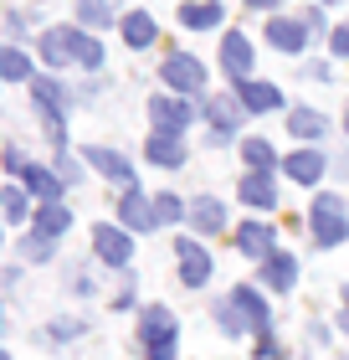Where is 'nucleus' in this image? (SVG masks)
<instances>
[{"mask_svg": "<svg viewBox=\"0 0 349 360\" xmlns=\"http://www.w3.org/2000/svg\"><path fill=\"white\" fill-rule=\"evenodd\" d=\"M175 335H180L175 314H170L164 304H149L144 319H139V340H144L149 360H175Z\"/></svg>", "mask_w": 349, "mask_h": 360, "instance_id": "1", "label": "nucleus"}, {"mask_svg": "<svg viewBox=\"0 0 349 360\" xmlns=\"http://www.w3.org/2000/svg\"><path fill=\"white\" fill-rule=\"evenodd\" d=\"M308 226H313V242H319V248H339V242L349 237V211H344V201H339V195H319L313 211H308Z\"/></svg>", "mask_w": 349, "mask_h": 360, "instance_id": "2", "label": "nucleus"}, {"mask_svg": "<svg viewBox=\"0 0 349 360\" xmlns=\"http://www.w3.org/2000/svg\"><path fill=\"white\" fill-rule=\"evenodd\" d=\"M62 103H67V93H62V88L52 83V77H41V83H37V113H41V124H46V139H52L57 150L67 144V124H62Z\"/></svg>", "mask_w": 349, "mask_h": 360, "instance_id": "3", "label": "nucleus"}, {"mask_svg": "<svg viewBox=\"0 0 349 360\" xmlns=\"http://www.w3.org/2000/svg\"><path fill=\"white\" fill-rule=\"evenodd\" d=\"M149 119H154V129H159V134L180 139V129H185V124L195 119V108H190V103H180V98H164V93H154V98H149Z\"/></svg>", "mask_w": 349, "mask_h": 360, "instance_id": "4", "label": "nucleus"}, {"mask_svg": "<svg viewBox=\"0 0 349 360\" xmlns=\"http://www.w3.org/2000/svg\"><path fill=\"white\" fill-rule=\"evenodd\" d=\"M175 252H180V283H185V288H206V278H211V252H206L195 237H180Z\"/></svg>", "mask_w": 349, "mask_h": 360, "instance_id": "5", "label": "nucleus"}, {"mask_svg": "<svg viewBox=\"0 0 349 360\" xmlns=\"http://www.w3.org/2000/svg\"><path fill=\"white\" fill-rule=\"evenodd\" d=\"M77 57H82V31L52 26L41 37V62H46V68H62V62H77Z\"/></svg>", "mask_w": 349, "mask_h": 360, "instance_id": "6", "label": "nucleus"}, {"mask_svg": "<svg viewBox=\"0 0 349 360\" xmlns=\"http://www.w3.org/2000/svg\"><path fill=\"white\" fill-rule=\"evenodd\" d=\"M164 83H170L175 93H201L206 88V68H201V62H195L190 52H175L170 62H164Z\"/></svg>", "mask_w": 349, "mask_h": 360, "instance_id": "7", "label": "nucleus"}, {"mask_svg": "<svg viewBox=\"0 0 349 360\" xmlns=\"http://www.w3.org/2000/svg\"><path fill=\"white\" fill-rule=\"evenodd\" d=\"M93 248H98V257L113 263V268H129V257H134L129 226H93Z\"/></svg>", "mask_w": 349, "mask_h": 360, "instance_id": "8", "label": "nucleus"}, {"mask_svg": "<svg viewBox=\"0 0 349 360\" xmlns=\"http://www.w3.org/2000/svg\"><path fill=\"white\" fill-rule=\"evenodd\" d=\"M119 217L129 232H154L159 226V211H154V195H139L134 186L124 191V201H119Z\"/></svg>", "mask_w": 349, "mask_h": 360, "instance_id": "9", "label": "nucleus"}, {"mask_svg": "<svg viewBox=\"0 0 349 360\" xmlns=\"http://www.w3.org/2000/svg\"><path fill=\"white\" fill-rule=\"evenodd\" d=\"M308 21H293V15H272L268 21V41L277 46V52H303L308 46Z\"/></svg>", "mask_w": 349, "mask_h": 360, "instance_id": "10", "label": "nucleus"}, {"mask_svg": "<svg viewBox=\"0 0 349 360\" xmlns=\"http://www.w3.org/2000/svg\"><path fill=\"white\" fill-rule=\"evenodd\" d=\"M231 304L242 309V319H246V330H257V340H272V319H268V304L257 299V288H237L231 293Z\"/></svg>", "mask_w": 349, "mask_h": 360, "instance_id": "11", "label": "nucleus"}, {"mask_svg": "<svg viewBox=\"0 0 349 360\" xmlns=\"http://www.w3.org/2000/svg\"><path fill=\"white\" fill-rule=\"evenodd\" d=\"M82 160H93V170H98V175H108V180H119L124 191L134 186V165H129L119 150H103V144H93V150H82Z\"/></svg>", "mask_w": 349, "mask_h": 360, "instance_id": "12", "label": "nucleus"}, {"mask_svg": "<svg viewBox=\"0 0 349 360\" xmlns=\"http://www.w3.org/2000/svg\"><path fill=\"white\" fill-rule=\"evenodd\" d=\"M242 201H246V206H257V211H272V206H277V180H272L268 170L242 175Z\"/></svg>", "mask_w": 349, "mask_h": 360, "instance_id": "13", "label": "nucleus"}, {"mask_svg": "<svg viewBox=\"0 0 349 360\" xmlns=\"http://www.w3.org/2000/svg\"><path fill=\"white\" fill-rule=\"evenodd\" d=\"M237 103H242V98H206V119L216 124V129H211V144L231 139V129H237V119H242Z\"/></svg>", "mask_w": 349, "mask_h": 360, "instance_id": "14", "label": "nucleus"}, {"mask_svg": "<svg viewBox=\"0 0 349 360\" xmlns=\"http://www.w3.org/2000/svg\"><path fill=\"white\" fill-rule=\"evenodd\" d=\"M272 242H277V237H272V226H262V221H246L242 232H237V248H242L246 257H257V263H268V257L277 252Z\"/></svg>", "mask_w": 349, "mask_h": 360, "instance_id": "15", "label": "nucleus"}, {"mask_svg": "<svg viewBox=\"0 0 349 360\" xmlns=\"http://www.w3.org/2000/svg\"><path fill=\"white\" fill-rule=\"evenodd\" d=\"M26 191L31 195H41V206H52V201H62V186H67V180H62L57 170H46V165H26Z\"/></svg>", "mask_w": 349, "mask_h": 360, "instance_id": "16", "label": "nucleus"}, {"mask_svg": "<svg viewBox=\"0 0 349 360\" xmlns=\"http://www.w3.org/2000/svg\"><path fill=\"white\" fill-rule=\"evenodd\" d=\"M237 98H242L252 113H272V108H282V93H277L272 83H252V77H242V83H237Z\"/></svg>", "mask_w": 349, "mask_h": 360, "instance_id": "17", "label": "nucleus"}, {"mask_svg": "<svg viewBox=\"0 0 349 360\" xmlns=\"http://www.w3.org/2000/svg\"><path fill=\"white\" fill-rule=\"evenodd\" d=\"M221 68L242 83V77L252 72V41H246V37H226L221 41Z\"/></svg>", "mask_w": 349, "mask_h": 360, "instance_id": "18", "label": "nucleus"}, {"mask_svg": "<svg viewBox=\"0 0 349 360\" xmlns=\"http://www.w3.org/2000/svg\"><path fill=\"white\" fill-rule=\"evenodd\" d=\"M190 226L195 232H206V237H216V232H226V206L221 201H190Z\"/></svg>", "mask_w": 349, "mask_h": 360, "instance_id": "19", "label": "nucleus"}, {"mask_svg": "<svg viewBox=\"0 0 349 360\" xmlns=\"http://www.w3.org/2000/svg\"><path fill=\"white\" fill-rule=\"evenodd\" d=\"M262 283H268V288H277V293H288V288L298 283V263H293L288 252H272L268 263H262Z\"/></svg>", "mask_w": 349, "mask_h": 360, "instance_id": "20", "label": "nucleus"}, {"mask_svg": "<svg viewBox=\"0 0 349 360\" xmlns=\"http://www.w3.org/2000/svg\"><path fill=\"white\" fill-rule=\"evenodd\" d=\"M319 175H324V155H319V150H293V155H288V180L313 186Z\"/></svg>", "mask_w": 349, "mask_h": 360, "instance_id": "21", "label": "nucleus"}, {"mask_svg": "<svg viewBox=\"0 0 349 360\" xmlns=\"http://www.w3.org/2000/svg\"><path fill=\"white\" fill-rule=\"evenodd\" d=\"M72 226V211L62 206V201H52V206H41L37 211V237H46V242H57L62 232Z\"/></svg>", "mask_w": 349, "mask_h": 360, "instance_id": "22", "label": "nucleus"}, {"mask_svg": "<svg viewBox=\"0 0 349 360\" xmlns=\"http://www.w3.org/2000/svg\"><path fill=\"white\" fill-rule=\"evenodd\" d=\"M180 21H185L190 31L221 26V0H190V6H180Z\"/></svg>", "mask_w": 349, "mask_h": 360, "instance_id": "23", "label": "nucleus"}, {"mask_svg": "<svg viewBox=\"0 0 349 360\" xmlns=\"http://www.w3.org/2000/svg\"><path fill=\"white\" fill-rule=\"evenodd\" d=\"M144 155L154 160L159 170H175V165H185V150H180V139H170V134H154L144 144Z\"/></svg>", "mask_w": 349, "mask_h": 360, "instance_id": "24", "label": "nucleus"}, {"mask_svg": "<svg viewBox=\"0 0 349 360\" xmlns=\"http://www.w3.org/2000/svg\"><path fill=\"white\" fill-rule=\"evenodd\" d=\"M288 129L298 139H319V134H329V119H324V113H313V108H293L288 113Z\"/></svg>", "mask_w": 349, "mask_h": 360, "instance_id": "25", "label": "nucleus"}, {"mask_svg": "<svg viewBox=\"0 0 349 360\" xmlns=\"http://www.w3.org/2000/svg\"><path fill=\"white\" fill-rule=\"evenodd\" d=\"M124 41H129V46H139V52H144V46L154 41V21H149L144 11H134V15H124Z\"/></svg>", "mask_w": 349, "mask_h": 360, "instance_id": "26", "label": "nucleus"}, {"mask_svg": "<svg viewBox=\"0 0 349 360\" xmlns=\"http://www.w3.org/2000/svg\"><path fill=\"white\" fill-rule=\"evenodd\" d=\"M0 201H6V221H26V211H31V195L21 186H6L0 191Z\"/></svg>", "mask_w": 349, "mask_h": 360, "instance_id": "27", "label": "nucleus"}, {"mask_svg": "<svg viewBox=\"0 0 349 360\" xmlns=\"http://www.w3.org/2000/svg\"><path fill=\"white\" fill-rule=\"evenodd\" d=\"M242 160H246L252 170H272V144H268V139H246Z\"/></svg>", "mask_w": 349, "mask_h": 360, "instance_id": "28", "label": "nucleus"}, {"mask_svg": "<svg viewBox=\"0 0 349 360\" xmlns=\"http://www.w3.org/2000/svg\"><path fill=\"white\" fill-rule=\"evenodd\" d=\"M0 72H6L11 83H21V77H31V62L15 52V46H6V52H0Z\"/></svg>", "mask_w": 349, "mask_h": 360, "instance_id": "29", "label": "nucleus"}, {"mask_svg": "<svg viewBox=\"0 0 349 360\" xmlns=\"http://www.w3.org/2000/svg\"><path fill=\"white\" fill-rule=\"evenodd\" d=\"M77 21L82 26H108V6L103 0H77Z\"/></svg>", "mask_w": 349, "mask_h": 360, "instance_id": "30", "label": "nucleus"}, {"mask_svg": "<svg viewBox=\"0 0 349 360\" xmlns=\"http://www.w3.org/2000/svg\"><path fill=\"white\" fill-rule=\"evenodd\" d=\"M154 211H159V221H180V217H190V206L180 201V195H154Z\"/></svg>", "mask_w": 349, "mask_h": 360, "instance_id": "31", "label": "nucleus"}, {"mask_svg": "<svg viewBox=\"0 0 349 360\" xmlns=\"http://www.w3.org/2000/svg\"><path fill=\"white\" fill-rule=\"evenodd\" d=\"M216 319H221V330H226V335H242V330H246V319H242V309H237V304H221V309H216Z\"/></svg>", "mask_w": 349, "mask_h": 360, "instance_id": "32", "label": "nucleus"}, {"mask_svg": "<svg viewBox=\"0 0 349 360\" xmlns=\"http://www.w3.org/2000/svg\"><path fill=\"white\" fill-rule=\"evenodd\" d=\"M26 257H31V263H46V257H52V242H46V237H37V232H31V242H26V248H21Z\"/></svg>", "mask_w": 349, "mask_h": 360, "instance_id": "33", "label": "nucleus"}, {"mask_svg": "<svg viewBox=\"0 0 349 360\" xmlns=\"http://www.w3.org/2000/svg\"><path fill=\"white\" fill-rule=\"evenodd\" d=\"M77 62H82V68H98V62H103V46H98L93 37H82V57Z\"/></svg>", "mask_w": 349, "mask_h": 360, "instance_id": "34", "label": "nucleus"}, {"mask_svg": "<svg viewBox=\"0 0 349 360\" xmlns=\"http://www.w3.org/2000/svg\"><path fill=\"white\" fill-rule=\"evenodd\" d=\"M77 330H82L77 319H57V324H52V330H46V335H52V340H72Z\"/></svg>", "mask_w": 349, "mask_h": 360, "instance_id": "35", "label": "nucleus"}, {"mask_svg": "<svg viewBox=\"0 0 349 360\" xmlns=\"http://www.w3.org/2000/svg\"><path fill=\"white\" fill-rule=\"evenodd\" d=\"M26 165H31V160H26L21 150H6V170H11V175H26Z\"/></svg>", "mask_w": 349, "mask_h": 360, "instance_id": "36", "label": "nucleus"}, {"mask_svg": "<svg viewBox=\"0 0 349 360\" xmlns=\"http://www.w3.org/2000/svg\"><path fill=\"white\" fill-rule=\"evenodd\" d=\"M329 46H334V52H339V57H349V26H339V31H334V37H329Z\"/></svg>", "mask_w": 349, "mask_h": 360, "instance_id": "37", "label": "nucleus"}, {"mask_svg": "<svg viewBox=\"0 0 349 360\" xmlns=\"http://www.w3.org/2000/svg\"><path fill=\"white\" fill-rule=\"evenodd\" d=\"M308 77H313V83H329L334 72H329V62H313V68H308Z\"/></svg>", "mask_w": 349, "mask_h": 360, "instance_id": "38", "label": "nucleus"}, {"mask_svg": "<svg viewBox=\"0 0 349 360\" xmlns=\"http://www.w3.org/2000/svg\"><path fill=\"white\" fill-rule=\"evenodd\" d=\"M246 6H257V11H272V6H277V0H246Z\"/></svg>", "mask_w": 349, "mask_h": 360, "instance_id": "39", "label": "nucleus"}]
</instances>
